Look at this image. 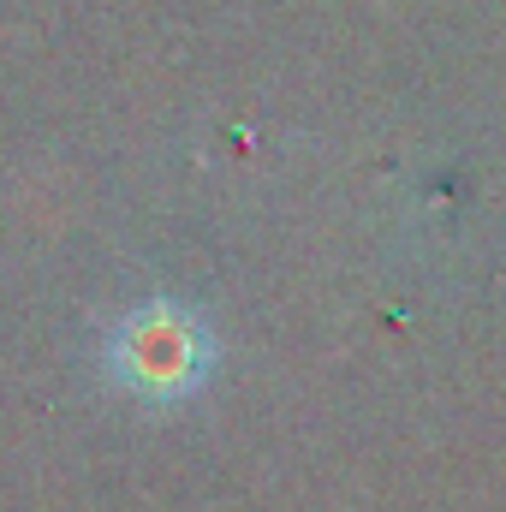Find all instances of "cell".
<instances>
[{"mask_svg":"<svg viewBox=\"0 0 506 512\" xmlns=\"http://www.w3.org/2000/svg\"><path fill=\"white\" fill-rule=\"evenodd\" d=\"M108 364L143 399H179V393H191L203 382L209 340L179 304H143L120 322V334L108 346Z\"/></svg>","mask_w":506,"mask_h":512,"instance_id":"6da1fadb","label":"cell"}]
</instances>
